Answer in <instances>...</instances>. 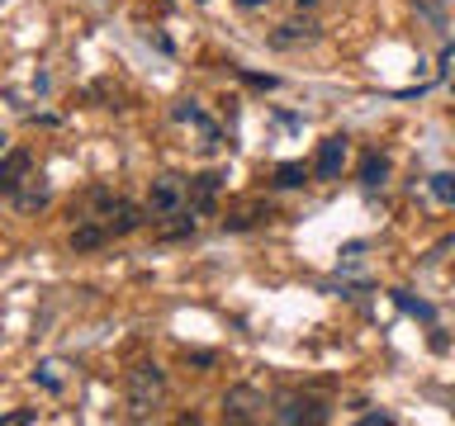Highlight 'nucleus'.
<instances>
[{
  "instance_id": "2eb2a0df",
  "label": "nucleus",
  "mask_w": 455,
  "mask_h": 426,
  "mask_svg": "<svg viewBox=\"0 0 455 426\" xmlns=\"http://www.w3.org/2000/svg\"><path fill=\"white\" fill-rule=\"evenodd\" d=\"M190 233H195V218H180V223L162 227V237H166V241H176V237H190Z\"/></svg>"
},
{
  "instance_id": "423d86ee",
  "label": "nucleus",
  "mask_w": 455,
  "mask_h": 426,
  "mask_svg": "<svg viewBox=\"0 0 455 426\" xmlns=\"http://www.w3.org/2000/svg\"><path fill=\"white\" fill-rule=\"evenodd\" d=\"M275 417L280 422H308V426H318V422H327V407L318 403V398H299V393H290V398H284V403L275 407Z\"/></svg>"
},
{
  "instance_id": "1a4fd4ad",
  "label": "nucleus",
  "mask_w": 455,
  "mask_h": 426,
  "mask_svg": "<svg viewBox=\"0 0 455 426\" xmlns=\"http://www.w3.org/2000/svg\"><path fill=\"white\" fill-rule=\"evenodd\" d=\"M105 241H114L109 227L100 218H85V223H76V233H71V251H95V247H105Z\"/></svg>"
},
{
  "instance_id": "f257e3e1",
  "label": "nucleus",
  "mask_w": 455,
  "mask_h": 426,
  "mask_svg": "<svg viewBox=\"0 0 455 426\" xmlns=\"http://www.w3.org/2000/svg\"><path fill=\"white\" fill-rule=\"evenodd\" d=\"M124 393H128V407H133V417H148V412L166 398V375L156 365H133L128 369V379H124Z\"/></svg>"
},
{
  "instance_id": "f3484780",
  "label": "nucleus",
  "mask_w": 455,
  "mask_h": 426,
  "mask_svg": "<svg viewBox=\"0 0 455 426\" xmlns=\"http://www.w3.org/2000/svg\"><path fill=\"white\" fill-rule=\"evenodd\" d=\"M0 422H5V426H28V422H34V412H5Z\"/></svg>"
},
{
  "instance_id": "39448f33",
  "label": "nucleus",
  "mask_w": 455,
  "mask_h": 426,
  "mask_svg": "<svg viewBox=\"0 0 455 426\" xmlns=\"http://www.w3.org/2000/svg\"><path fill=\"white\" fill-rule=\"evenodd\" d=\"M347 156H351V142L347 138H327L323 147H318V162H313V176L318 180H337L341 176V166H347Z\"/></svg>"
},
{
  "instance_id": "6ab92c4d",
  "label": "nucleus",
  "mask_w": 455,
  "mask_h": 426,
  "mask_svg": "<svg viewBox=\"0 0 455 426\" xmlns=\"http://www.w3.org/2000/svg\"><path fill=\"white\" fill-rule=\"evenodd\" d=\"M5 142H10V138H5V133H0V156H5Z\"/></svg>"
},
{
  "instance_id": "dca6fc26",
  "label": "nucleus",
  "mask_w": 455,
  "mask_h": 426,
  "mask_svg": "<svg viewBox=\"0 0 455 426\" xmlns=\"http://www.w3.org/2000/svg\"><path fill=\"white\" fill-rule=\"evenodd\" d=\"M398 304H403L408 312H418V318H432V308H427V304H412V298H408V294H398Z\"/></svg>"
},
{
  "instance_id": "aec40b11",
  "label": "nucleus",
  "mask_w": 455,
  "mask_h": 426,
  "mask_svg": "<svg viewBox=\"0 0 455 426\" xmlns=\"http://www.w3.org/2000/svg\"><path fill=\"white\" fill-rule=\"evenodd\" d=\"M304 5H313V0H299V10H304Z\"/></svg>"
},
{
  "instance_id": "4468645a",
  "label": "nucleus",
  "mask_w": 455,
  "mask_h": 426,
  "mask_svg": "<svg viewBox=\"0 0 455 426\" xmlns=\"http://www.w3.org/2000/svg\"><path fill=\"white\" fill-rule=\"evenodd\" d=\"M432 194L441 199V204H455V170H441V176H432Z\"/></svg>"
},
{
  "instance_id": "9d476101",
  "label": "nucleus",
  "mask_w": 455,
  "mask_h": 426,
  "mask_svg": "<svg viewBox=\"0 0 455 426\" xmlns=\"http://www.w3.org/2000/svg\"><path fill=\"white\" fill-rule=\"evenodd\" d=\"M10 199H14V204H20L24 213H38L43 204H48V180H43V176H28V180H24Z\"/></svg>"
},
{
  "instance_id": "7ed1b4c3",
  "label": "nucleus",
  "mask_w": 455,
  "mask_h": 426,
  "mask_svg": "<svg viewBox=\"0 0 455 426\" xmlns=\"http://www.w3.org/2000/svg\"><path fill=\"white\" fill-rule=\"evenodd\" d=\"M180 209H185V185H180V176H156L152 190H148V213H152V218H176Z\"/></svg>"
},
{
  "instance_id": "0eeeda50",
  "label": "nucleus",
  "mask_w": 455,
  "mask_h": 426,
  "mask_svg": "<svg viewBox=\"0 0 455 426\" xmlns=\"http://www.w3.org/2000/svg\"><path fill=\"white\" fill-rule=\"evenodd\" d=\"M28 176H34V156L28 152H5L0 156V194H14Z\"/></svg>"
},
{
  "instance_id": "f8f14e48",
  "label": "nucleus",
  "mask_w": 455,
  "mask_h": 426,
  "mask_svg": "<svg viewBox=\"0 0 455 426\" xmlns=\"http://www.w3.org/2000/svg\"><path fill=\"white\" fill-rule=\"evenodd\" d=\"M384 176H389V162L370 152L365 162H361V185H365V190H379V185H384Z\"/></svg>"
},
{
  "instance_id": "a211bd4d",
  "label": "nucleus",
  "mask_w": 455,
  "mask_h": 426,
  "mask_svg": "<svg viewBox=\"0 0 455 426\" xmlns=\"http://www.w3.org/2000/svg\"><path fill=\"white\" fill-rule=\"evenodd\" d=\"M242 10H261V5H270V0H237Z\"/></svg>"
},
{
  "instance_id": "9b49d317",
  "label": "nucleus",
  "mask_w": 455,
  "mask_h": 426,
  "mask_svg": "<svg viewBox=\"0 0 455 426\" xmlns=\"http://www.w3.org/2000/svg\"><path fill=\"white\" fill-rule=\"evenodd\" d=\"M313 34H318L313 20H290V24H280L275 34H270V43H275V48H290V43H308Z\"/></svg>"
},
{
  "instance_id": "f03ea898",
  "label": "nucleus",
  "mask_w": 455,
  "mask_h": 426,
  "mask_svg": "<svg viewBox=\"0 0 455 426\" xmlns=\"http://www.w3.org/2000/svg\"><path fill=\"white\" fill-rule=\"evenodd\" d=\"M223 417L228 422H261L266 417V393L251 389V383H233L223 393Z\"/></svg>"
},
{
  "instance_id": "6e6552de",
  "label": "nucleus",
  "mask_w": 455,
  "mask_h": 426,
  "mask_svg": "<svg viewBox=\"0 0 455 426\" xmlns=\"http://www.w3.org/2000/svg\"><path fill=\"white\" fill-rule=\"evenodd\" d=\"M219 190H223V176H195L190 180V190H185V209L190 213H213V199H219Z\"/></svg>"
},
{
  "instance_id": "ddd939ff",
  "label": "nucleus",
  "mask_w": 455,
  "mask_h": 426,
  "mask_svg": "<svg viewBox=\"0 0 455 426\" xmlns=\"http://www.w3.org/2000/svg\"><path fill=\"white\" fill-rule=\"evenodd\" d=\"M304 180H308V170L299 166V162H284V166L275 170V185H280V190H294V185H304Z\"/></svg>"
},
{
  "instance_id": "20e7f679",
  "label": "nucleus",
  "mask_w": 455,
  "mask_h": 426,
  "mask_svg": "<svg viewBox=\"0 0 455 426\" xmlns=\"http://www.w3.org/2000/svg\"><path fill=\"white\" fill-rule=\"evenodd\" d=\"M109 227V237H128V233H138L142 223H148V209H138V204H128V199H114V204L105 209V218H100Z\"/></svg>"
}]
</instances>
